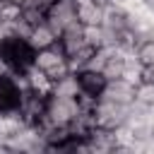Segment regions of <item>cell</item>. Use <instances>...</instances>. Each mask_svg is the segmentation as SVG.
I'll return each instance as SVG.
<instances>
[{
  "label": "cell",
  "mask_w": 154,
  "mask_h": 154,
  "mask_svg": "<svg viewBox=\"0 0 154 154\" xmlns=\"http://www.w3.org/2000/svg\"><path fill=\"white\" fill-rule=\"evenodd\" d=\"M0 55L5 58V63L10 65V70L14 75L26 72L34 65V55L36 51L31 48L29 41L24 38H14V36H5V41L0 43Z\"/></svg>",
  "instance_id": "cell-1"
},
{
  "label": "cell",
  "mask_w": 154,
  "mask_h": 154,
  "mask_svg": "<svg viewBox=\"0 0 154 154\" xmlns=\"http://www.w3.org/2000/svg\"><path fill=\"white\" fill-rule=\"evenodd\" d=\"M82 113L77 96H58V94H48L46 99V120L51 125H60L67 128L77 116Z\"/></svg>",
  "instance_id": "cell-2"
},
{
  "label": "cell",
  "mask_w": 154,
  "mask_h": 154,
  "mask_svg": "<svg viewBox=\"0 0 154 154\" xmlns=\"http://www.w3.org/2000/svg\"><path fill=\"white\" fill-rule=\"evenodd\" d=\"M34 65H36L38 70H43V72L48 75L51 82L65 77L67 72H72V70H70V63H67V55L63 53V48H60L58 43L36 51V55H34Z\"/></svg>",
  "instance_id": "cell-3"
},
{
  "label": "cell",
  "mask_w": 154,
  "mask_h": 154,
  "mask_svg": "<svg viewBox=\"0 0 154 154\" xmlns=\"http://www.w3.org/2000/svg\"><path fill=\"white\" fill-rule=\"evenodd\" d=\"M94 118L99 128H108V130H118L128 123L130 118V103H118L113 99L99 96L96 108H94Z\"/></svg>",
  "instance_id": "cell-4"
},
{
  "label": "cell",
  "mask_w": 154,
  "mask_h": 154,
  "mask_svg": "<svg viewBox=\"0 0 154 154\" xmlns=\"http://www.w3.org/2000/svg\"><path fill=\"white\" fill-rule=\"evenodd\" d=\"M46 22L55 31V36L60 38V34L70 24L79 22L77 19V5H75V0H55V2H51L48 12H46Z\"/></svg>",
  "instance_id": "cell-5"
},
{
  "label": "cell",
  "mask_w": 154,
  "mask_h": 154,
  "mask_svg": "<svg viewBox=\"0 0 154 154\" xmlns=\"http://www.w3.org/2000/svg\"><path fill=\"white\" fill-rule=\"evenodd\" d=\"M77 79H79V91H84V94H89V96H96V99L106 91V84H108V79L103 77V72L89 70V67L79 70V72H77Z\"/></svg>",
  "instance_id": "cell-6"
},
{
  "label": "cell",
  "mask_w": 154,
  "mask_h": 154,
  "mask_svg": "<svg viewBox=\"0 0 154 154\" xmlns=\"http://www.w3.org/2000/svg\"><path fill=\"white\" fill-rule=\"evenodd\" d=\"M75 5H77V19L84 26H91V24H101L103 22L106 0H75Z\"/></svg>",
  "instance_id": "cell-7"
},
{
  "label": "cell",
  "mask_w": 154,
  "mask_h": 154,
  "mask_svg": "<svg viewBox=\"0 0 154 154\" xmlns=\"http://www.w3.org/2000/svg\"><path fill=\"white\" fill-rule=\"evenodd\" d=\"M103 29L108 31H123L128 29V10L113 0H106V10H103V22H101Z\"/></svg>",
  "instance_id": "cell-8"
},
{
  "label": "cell",
  "mask_w": 154,
  "mask_h": 154,
  "mask_svg": "<svg viewBox=\"0 0 154 154\" xmlns=\"http://www.w3.org/2000/svg\"><path fill=\"white\" fill-rule=\"evenodd\" d=\"M58 46L63 48V53L65 55H72L77 48H82V46H87V41H84V24L82 22H75V24H70L63 34H60V38H58Z\"/></svg>",
  "instance_id": "cell-9"
},
{
  "label": "cell",
  "mask_w": 154,
  "mask_h": 154,
  "mask_svg": "<svg viewBox=\"0 0 154 154\" xmlns=\"http://www.w3.org/2000/svg\"><path fill=\"white\" fill-rule=\"evenodd\" d=\"M101 96H106V99H113V101H118V103H132L135 101V84H130L128 79H111L108 84H106V91L101 94Z\"/></svg>",
  "instance_id": "cell-10"
},
{
  "label": "cell",
  "mask_w": 154,
  "mask_h": 154,
  "mask_svg": "<svg viewBox=\"0 0 154 154\" xmlns=\"http://www.w3.org/2000/svg\"><path fill=\"white\" fill-rule=\"evenodd\" d=\"M29 43H31V48H34V51H41V48H48V46L58 43V36H55V31L48 26V22L43 19L41 24H36V26L31 29Z\"/></svg>",
  "instance_id": "cell-11"
},
{
  "label": "cell",
  "mask_w": 154,
  "mask_h": 154,
  "mask_svg": "<svg viewBox=\"0 0 154 154\" xmlns=\"http://www.w3.org/2000/svg\"><path fill=\"white\" fill-rule=\"evenodd\" d=\"M24 77H26V84H29L34 91H38V94L48 96V94L53 91V82H51V79H48V75H46L43 70H38L36 65H31V67L24 72Z\"/></svg>",
  "instance_id": "cell-12"
},
{
  "label": "cell",
  "mask_w": 154,
  "mask_h": 154,
  "mask_svg": "<svg viewBox=\"0 0 154 154\" xmlns=\"http://www.w3.org/2000/svg\"><path fill=\"white\" fill-rule=\"evenodd\" d=\"M51 94H58V96H77V94H79V79H77V72H67L65 77L55 79Z\"/></svg>",
  "instance_id": "cell-13"
},
{
  "label": "cell",
  "mask_w": 154,
  "mask_h": 154,
  "mask_svg": "<svg viewBox=\"0 0 154 154\" xmlns=\"http://www.w3.org/2000/svg\"><path fill=\"white\" fill-rule=\"evenodd\" d=\"M94 51H96V48H91V46H82V48H77L72 55H67L70 70H72V72H79V70H84V67L89 65V60H91Z\"/></svg>",
  "instance_id": "cell-14"
},
{
  "label": "cell",
  "mask_w": 154,
  "mask_h": 154,
  "mask_svg": "<svg viewBox=\"0 0 154 154\" xmlns=\"http://www.w3.org/2000/svg\"><path fill=\"white\" fill-rule=\"evenodd\" d=\"M84 41L87 46L91 48H103L106 46V31L101 24H91V26H84Z\"/></svg>",
  "instance_id": "cell-15"
},
{
  "label": "cell",
  "mask_w": 154,
  "mask_h": 154,
  "mask_svg": "<svg viewBox=\"0 0 154 154\" xmlns=\"http://www.w3.org/2000/svg\"><path fill=\"white\" fill-rule=\"evenodd\" d=\"M135 101L147 108H154V82H140L135 87Z\"/></svg>",
  "instance_id": "cell-16"
},
{
  "label": "cell",
  "mask_w": 154,
  "mask_h": 154,
  "mask_svg": "<svg viewBox=\"0 0 154 154\" xmlns=\"http://www.w3.org/2000/svg\"><path fill=\"white\" fill-rule=\"evenodd\" d=\"M135 55H137V60H140L142 65H152V63H154V38L140 41L137 48H135Z\"/></svg>",
  "instance_id": "cell-17"
},
{
  "label": "cell",
  "mask_w": 154,
  "mask_h": 154,
  "mask_svg": "<svg viewBox=\"0 0 154 154\" xmlns=\"http://www.w3.org/2000/svg\"><path fill=\"white\" fill-rule=\"evenodd\" d=\"M22 17L31 24V26H36V24H41L43 19H46V10H41V7H36L34 2L31 5H26V7H22Z\"/></svg>",
  "instance_id": "cell-18"
},
{
  "label": "cell",
  "mask_w": 154,
  "mask_h": 154,
  "mask_svg": "<svg viewBox=\"0 0 154 154\" xmlns=\"http://www.w3.org/2000/svg\"><path fill=\"white\" fill-rule=\"evenodd\" d=\"M142 82H154V63L142 65Z\"/></svg>",
  "instance_id": "cell-19"
},
{
  "label": "cell",
  "mask_w": 154,
  "mask_h": 154,
  "mask_svg": "<svg viewBox=\"0 0 154 154\" xmlns=\"http://www.w3.org/2000/svg\"><path fill=\"white\" fill-rule=\"evenodd\" d=\"M12 2H14V5H19V7H26V5H31L34 0H12Z\"/></svg>",
  "instance_id": "cell-20"
},
{
  "label": "cell",
  "mask_w": 154,
  "mask_h": 154,
  "mask_svg": "<svg viewBox=\"0 0 154 154\" xmlns=\"http://www.w3.org/2000/svg\"><path fill=\"white\" fill-rule=\"evenodd\" d=\"M7 2H12V0H0V7H2V5H7Z\"/></svg>",
  "instance_id": "cell-21"
},
{
  "label": "cell",
  "mask_w": 154,
  "mask_h": 154,
  "mask_svg": "<svg viewBox=\"0 0 154 154\" xmlns=\"http://www.w3.org/2000/svg\"><path fill=\"white\" fill-rule=\"evenodd\" d=\"M51 2H55V0H51Z\"/></svg>",
  "instance_id": "cell-22"
}]
</instances>
